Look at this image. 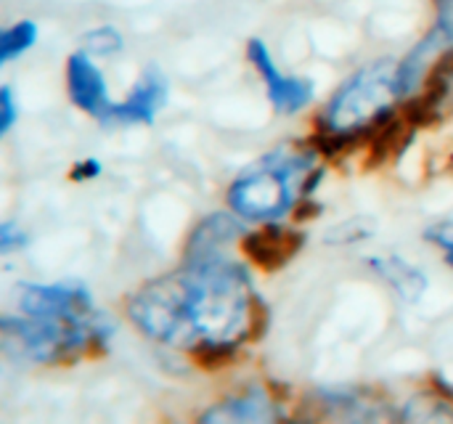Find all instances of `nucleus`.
<instances>
[{
	"instance_id": "1",
	"label": "nucleus",
	"mask_w": 453,
	"mask_h": 424,
	"mask_svg": "<svg viewBox=\"0 0 453 424\" xmlns=\"http://www.w3.org/2000/svg\"><path fill=\"white\" fill-rule=\"evenodd\" d=\"M130 319L146 337L218 366L257 332L263 316L247 268L220 255L188 258L183 268L146 284L130 300Z\"/></svg>"
},
{
	"instance_id": "2",
	"label": "nucleus",
	"mask_w": 453,
	"mask_h": 424,
	"mask_svg": "<svg viewBox=\"0 0 453 424\" xmlns=\"http://www.w3.org/2000/svg\"><path fill=\"white\" fill-rule=\"evenodd\" d=\"M319 181L321 170H316L313 154L279 149L231 183L228 204L247 220L271 223L289 212L300 194H311Z\"/></svg>"
},
{
	"instance_id": "3",
	"label": "nucleus",
	"mask_w": 453,
	"mask_h": 424,
	"mask_svg": "<svg viewBox=\"0 0 453 424\" xmlns=\"http://www.w3.org/2000/svg\"><path fill=\"white\" fill-rule=\"evenodd\" d=\"M3 345L11 356L32 364H58L80 356L93 340L109 337V321L96 313L90 319H50V316H3Z\"/></svg>"
},
{
	"instance_id": "4",
	"label": "nucleus",
	"mask_w": 453,
	"mask_h": 424,
	"mask_svg": "<svg viewBox=\"0 0 453 424\" xmlns=\"http://www.w3.org/2000/svg\"><path fill=\"white\" fill-rule=\"evenodd\" d=\"M401 80L398 64L393 61H374L356 72L326 104L324 127L334 141L350 138L364 127L380 125L395 98H401Z\"/></svg>"
},
{
	"instance_id": "5",
	"label": "nucleus",
	"mask_w": 453,
	"mask_h": 424,
	"mask_svg": "<svg viewBox=\"0 0 453 424\" xmlns=\"http://www.w3.org/2000/svg\"><path fill=\"white\" fill-rule=\"evenodd\" d=\"M19 311L27 316H50V319H90L98 311L85 287L80 284H21L16 289Z\"/></svg>"
},
{
	"instance_id": "6",
	"label": "nucleus",
	"mask_w": 453,
	"mask_h": 424,
	"mask_svg": "<svg viewBox=\"0 0 453 424\" xmlns=\"http://www.w3.org/2000/svg\"><path fill=\"white\" fill-rule=\"evenodd\" d=\"M247 56L252 61V66L263 74L271 104L284 112V114H295L300 109H305L313 98V82L303 80V77H289L279 69V64L273 61L268 45L260 37H252L247 42Z\"/></svg>"
},
{
	"instance_id": "7",
	"label": "nucleus",
	"mask_w": 453,
	"mask_h": 424,
	"mask_svg": "<svg viewBox=\"0 0 453 424\" xmlns=\"http://www.w3.org/2000/svg\"><path fill=\"white\" fill-rule=\"evenodd\" d=\"M66 88L69 98L74 101L77 109L93 114L96 119L111 122L114 119V106L109 93H106V80L104 72L96 66L93 56L88 50H77L66 61Z\"/></svg>"
},
{
	"instance_id": "8",
	"label": "nucleus",
	"mask_w": 453,
	"mask_h": 424,
	"mask_svg": "<svg viewBox=\"0 0 453 424\" xmlns=\"http://www.w3.org/2000/svg\"><path fill=\"white\" fill-rule=\"evenodd\" d=\"M244 252L247 258L263 268V271H279L284 268L305 244V236L295 228H284L276 223H268L260 231H252L244 236Z\"/></svg>"
},
{
	"instance_id": "9",
	"label": "nucleus",
	"mask_w": 453,
	"mask_h": 424,
	"mask_svg": "<svg viewBox=\"0 0 453 424\" xmlns=\"http://www.w3.org/2000/svg\"><path fill=\"white\" fill-rule=\"evenodd\" d=\"M281 417L279 406L271 401V396L263 388H247L244 393L218 404L215 409H210L202 422H223V424H257V422H276Z\"/></svg>"
},
{
	"instance_id": "10",
	"label": "nucleus",
	"mask_w": 453,
	"mask_h": 424,
	"mask_svg": "<svg viewBox=\"0 0 453 424\" xmlns=\"http://www.w3.org/2000/svg\"><path fill=\"white\" fill-rule=\"evenodd\" d=\"M167 101V82L159 74V69H149L127 96V101L114 106V119L119 122H146L151 125L157 112Z\"/></svg>"
},
{
	"instance_id": "11",
	"label": "nucleus",
	"mask_w": 453,
	"mask_h": 424,
	"mask_svg": "<svg viewBox=\"0 0 453 424\" xmlns=\"http://www.w3.org/2000/svg\"><path fill=\"white\" fill-rule=\"evenodd\" d=\"M242 231V223L226 212L207 218L188 242V258H220L226 244Z\"/></svg>"
},
{
	"instance_id": "12",
	"label": "nucleus",
	"mask_w": 453,
	"mask_h": 424,
	"mask_svg": "<svg viewBox=\"0 0 453 424\" xmlns=\"http://www.w3.org/2000/svg\"><path fill=\"white\" fill-rule=\"evenodd\" d=\"M372 268L401 295V300L417 303L422 297V292L427 289V276L414 268L411 263L395 258V255H385V258H372L369 260Z\"/></svg>"
},
{
	"instance_id": "13",
	"label": "nucleus",
	"mask_w": 453,
	"mask_h": 424,
	"mask_svg": "<svg viewBox=\"0 0 453 424\" xmlns=\"http://www.w3.org/2000/svg\"><path fill=\"white\" fill-rule=\"evenodd\" d=\"M37 35H40V29L32 19L8 24L0 35V64H11L16 56L27 53L37 42Z\"/></svg>"
},
{
	"instance_id": "14",
	"label": "nucleus",
	"mask_w": 453,
	"mask_h": 424,
	"mask_svg": "<svg viewBox=\"0 0 453 424\" xmlns=\"http://www.w3.org/2000/svg\"><path fill=\"white\" fill-rule=\"evenodd\" d=\"M403 420H409V422H453V409L443 398L417 396L403 409Z\"/></svg>"
},
{
	"instance_id": "15",
	"label": "nucleus",
	"mask_w": 453,
	"mask_h": 424,
	"mask_svg": "<svg viewBox=\"0 0 453 424\" xmlns=\"http://www.w3.org/2000/svg\"><path fill=\"white\" fill-rule=\"evenodd\" d=\"M122 45H125V37L111 24H98L82 35V50H88L90 56H114L122 50Z\"/></svg>"
},
{
	"instance_id": "16",
	"label": "nucleus",
	"mask_w": 453,
	"mask_h": 424,
	"mask_svg": "<svg viewBox=\"0 0 453 424\" xmlns=\"http://www.w3.org/2000/svg\"><path fill=\"white\" fill-rule=\"evenodd\" d=\"M425 239H430L433 244H438L443 252H446V260L453 268V220H446V223H435L427 228Z\"/></svg>"
},
{
	"instance_id": "17",
	"label": "nucleus",
	"mask_w": 453,
	"mask_h": 424,
	"mask_svg": "<svg viewBox=\"0 0 453 424\" xmlns=\"http://www.w3.org/2000/svg\"><path fill=\"white\" fill-rule=\"evenodd\" d=\"M24 244H27V236H24L21 228H16L11 220L0 226V252H3V255H11L13 250H19V247H24Z\"/></svg>"
},
{
	"instance_id": "18",
	"label": "nucleus",
	"mask_w": 453,
	"mask_h": 424,
	"mask_svg": "<svg viewBox=\"0 0 453 424\" xmlns=\"http://www.w3.org/2000/svg\"><path fill=\"white\" fill-rule=\"evenodd\" d=\"M16 117H19V112H16L13 93H11V88H3V90H0V133H3V135L13 127Z\"/></svg>"
},
{
	"instance_id": "19",
	"label": "nucleus",
	"mask_w": 453,
	"mask_h": 424,
	"mask_svg": "<svg viewBox=\"0 0 453 424\" xmlns=\"http://www.w3.org/2000/svg\"><path fill=\"white\" fill-rule=\"evenodd\" d=\"M101 173V162L98 159H85L74 167V178L82 181V178H96Z\"/></svg>"
},
{
	"instance_id": "20",
	"label": "nucleus",
	"mask_w": 453,
	"mask_h": 424,
	"mask_svg": "<svg viewBox=\"0 0 453 424\" xmlns=\"http://www.w3.org/2000/svg\"><path fill=\"white\" fill-rule=\"evenodd\" d=\"M441 3H443V5H446V3H453V0H441Z\"/></svg>"
},
{
	"instance_id": "21",
	"label": "nucleus",
	"mask_w": 453,
	"mask_h": 424,
	"mask_svg": "<svg viewBox=\"0 0 453 424\" xmlns=\"http://www.w3.org/2000/svg\"><path fill=\"white\" fill-rule=\"evenodd\" d=\"M451 165H453V157H451Z\"/></svg>"
}]
</instances>
